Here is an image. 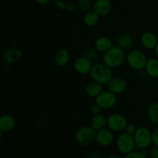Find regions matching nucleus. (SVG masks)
<instances>
[{
    "mask_svg": "<svg viewBox=\"0 0 158 158\" xmlns=\"http://www.w3.org/2000/svg\"><path fill=\"white\" fill-rule=\"evenodd\" d=\"M112 9L110 0H96L94 4V9L100 17L107 15Z\"/></svg>",
    "mask_w": 158,
    "mask_h": 158,
    "instance_id": "14",
    "label": "nucleus"
},
{
    "mask_svg": "<svg viewBox=\"0 0 158 158\" xmlns=\"http://www.w3.org/2000/svg\"><path fill=\"white\" fill-rule=\"evenodd\" d=\"M100 17V15L94 9H92V10L89 11L84 14L83 23L86 26H89V27H94V26H97V23H99Z\"/></svg>",
    "mask_w": 158,
    "mask_h": 158,
    "instance_id": "21",
    "label": "nucleus"
},
{
    "mask_svg": "<svg viewBox=\"0 0 158 158\" xmlns=\"http://www.w3.org/2000/svg\"><path fill=\"white\" fill-rule=\"evenodd\" d=\"M16 121L12 115L3 114L0 117V131L6 133L15 128Z\"/></svg>",
    "mask_w": 158,
    "mask_h": 158,
    "instance_id": "15",
    "label": "nucleus"
},
{
    "mask_svg": "<svg viewBox=\"0 0 158 158\" xmlns=\"http://www.w3.org/2000/svg\"><path fill=\"white\" fill-rule=\"evenodd\" d=\"M97 131L90 125L83 126L79 128L75 134V139L79 144L82 146H89L96 141Z\"/></svg>",
    "mask_w": 158,
    "mask_h": 158,
    "instance_id": "3",
    "label": "nucleus"
},
{
    "mask_svg": "<svg viewBox=\"0 0 158 158\" xmlns=\"http://www.w3.org/2000/svg\"><path fill=\"white\" fill-rule=\"evenodd\" d=\"M140 43L145 49L148 50H152L155 49L158 43L157 36L154 32L148 31L142 34L140 37Z\"/></svg>",
    "mask_w": 158,
    "mask_h": 158,
    "instance_id": "13",
    "label": "nucleus"
},
{
    "mask_svg": "<svg viewBox=\"0 0 158 158\" xmlns=\"http://www.w3.org/2000/svg\"><path fill=\"white\" fill-rule=\"evenodd\" d=\"M152 144L158 148V128L152 132Z\"/></svg>",
    "mask_w": 158,
    "mask_h": 158,
    "instance_id": "30",
    "label": "nucleus"
},
{
    "mask_svg": "<svg viewBox=\"0 0 158 158\" xmlns=\"http://www.w3.org/2000/svg\"><path fill=\"white\" fill-rule=\"evenodd\" d=\"M114 135L113 131L109 128H103L97 131L96 142L102 147H109L114 143Z\"/></svg>",
    "mask_w": 158,
    "mask_h": 158,
    "instance_id": "10",
    "label": "nucleus"
},
{
    "mask_svg": "<svg viewBox=\"0 0 158 158\" xmlns=\"http://www.w3.org/2000/svg\"><path fill=\"white\" fill-rule=\"evenodd\" d=\"M147 75L154 79L158 78V59L150 58L147 61L144 68Z\"/></svg>",
    "mask_w": 158,
    "mask_h": 158,
    "instance_id": "18",
    "label": "nucleus"
},
{
    "mask_svg": "<svg viewBox=\"0 0 158 158\" xmlns=\"http://www.w3.org/2000/svg\"><path fill=\"white\" fill-rule=\"evenodd\" d=\"M150 158H151V157H150Z\"/></svg>",
    "mask_w": 158,
    "mask_h": 158,
    "instance_id": "37",
    "label": "nucleus"
},
{
    "mask_svg": "<svg viewBox=\"0 0 158 158\" xmlns=\"http://www.w3.org/2000/svg\"><path fill=\"white\" fill-rule=\"evenodd\" d=\"M133 44H134V39L132 35L128 33L122 34L117 39V46L124 50L130 49Z\"/></svg>",
    "mask_w": 158,
    "mask_h": 158,
    "instance_id": "23",
    "label": "nucleus"
},
{
    "mask_svg": "<svg viewBox=\"0 0 158 158\" xmlns=\"http://www.w3.org/2000/svg\"><path fill=\"white\" fill-rule=\"evenodd\" d=\"M127 55L124 49L114 46L106 52L103 53V62L111 69L120 67L126 61Z\"/></svg>",
    "mask_w": 158,
    "mask_h": 158,
    "instance_id": "1",
    "label": "nucleus"
},
{
    "mask_svg": "<svg viewBox=\"0 0 158 158\" xmlns=\"http://www.w3.org/2000/svg\"><path fill=\"white\" fill-rule=\"evenodd\" d=\"M102 110L103 109L96 103H94V104L90 106V113L93 115H97V114H101Z\"/></svg>",
    "mask_w": 158,
    "mask_h": 158,
    "instance_id": "28",
    "label": "nucleus"
},
{
    "mask_svg": "<svg viewBox=\"0 0 158 158\" xmlns=\"http://www.w3.org/2000/svg\"><path fill=\"white\" fill-rule=\"evenodd\" d=\"M77 9H78L77 8V4H75L73 2H68L66 3V10L69 12H74Z\"/></svg>",
    "mask_w": 158,
    "mask_h": 158,
    "instance_id": "29",
    "label": "nucleus"
},
{
    "mask_svg": "<svg viewBox=\"0 0 158 158\" xmlns=\"http://www.w3.org/2000/svg\"><path fill=\"white\" fill-rule=\"evenodd\" d=\"M136 147L139 149H144L152 144V132L146 127H140L134 134Z\"/></svg>",
    "mask_w": 158,
    "mask_h": 158,
    "instance_id": "6",
    "label": "nucleus"
},
{
    "mask_svg": "<svg viewBox=\"0 0 158 158\" xmlns=\"http://www.w3.org/2000/svg\"><path fill=\"white\" fill-rule=\"evenodd\" d=\"M39 5H41V6H46L49 3L51 2L52 0H35Z\"/></svg>",
    "mask_w": 158,
    "mask_h": 158,
    "instance_id": "33",
    "label": "nucleus"
},
{
    "mask_svg": "<svg viewBox=\"0 0 158 158\" xmlns=\"http://www.w3.org/2000/svg\"><path fill=\"white\" fill-rule=\"evenodd\" d=\"M113 46V41L107 36H100L96 39L94 42V48L99 52L104 53Z\"/></svg>",
    "mask_w": 158,
    "mask_h": 158,
    "instance_id": "16",
    "label": "nucleus"
},
{
    "mask_svg": "<svg viewBox=\"0 0 158 158\" xmlns=\"http://www.w3.org/2000/svg\"><path fill=\"white\" fill-rule=\"evenodd\" d=\"M154 52H155V54L157 55V56L158 57V43H157V46H156L155 49H154Z\"/></svg>",
    "mask_w": 158,
    "mask_h": 158,
    "instance_id": "35",
    "label": "nucleus"
},
{
    "mask_svg": "<svg viewBox=\"0 0 158 158\" xmlns=\"http://www.w3.org/2000/svg\"><path fill=\"white\" fill-rule=\"evenodd\" d=\"M55 5L56 6L60 9V10L61 11L66 10V3H65L64 2L62 1V0H55Z\"/></svg>",
    "mask_w": 158,
    "mask_h": 158,
    "instance_id": "31",
    "label": "nucleus"
},
{
    "mask_svg": "<svg viewBox=\"0 0 158 158\" xmlns=\"http://www.w3.org/2000/svg\"><path fill=\"white\" fill-rule=\"evenodd\" d=\"M147 116L150 121L155 125H158V102L151 103L147 108Z\"/></svg>",
    "mask_w": 158,
    "mask_h": 158,
    "instance_id": "22",
    "label": "nucleus"
},
{
    "mask_svg": "<svg viewBox=\"0 0 158 158\" xmlns=\"http://www.w3.org/2000/svg\"><path fill=\"white\" fill-rule=\"evenodd\" d=\"M90 77L93 80L101 85H107L113 78V70L104 63H97L93 65L90 71Z\"/></svg>",
    "mask_w": 158,
    "mask_h": 158,
    "instance_id": "2",
    "label": "nucleus"
},
{
    "mask_svg": "<svg viewBox=\"0 0 158 158\" xmlns=\"http://www.w3.org/2000/svg\"><path fill=\"white\" fill-rule=\"evenodd\" d=\"M95 103H97L103 110L111 109L117 103V97L116 94L110 90L102 91L95 98Z\"/></svg>",
    "mask_w": 158,
    "mask_h": 158,
    "instance_id": "8",
    "label": "nucleus"
},
{
    "mask_svg": "<svg viewBox=\"0 0 158 158\" xmlns=\"http://www.w3.org/2000/svg\"><path fill=\"white\" fill-rule=\"evenodd\" d=\"M148 59L147 58L144 52L139 49H133L127 55L126 61L128 66L131 69L134 70L140 71L144 69L146 66L147 61Z\"/></svg>",
    "mask_w": 158,
    "mask_h": 158,
    "instance_id": "4",
    "label": "nucleus"
},
{
    "mask_svg": "<svg viewBox=\"0 0 158 158\" xmlns=\"http://www.w3.org/2000/svg\"><path fill=\"white\" fill-rule=\"evenodd\" d=\"M92 67V61L88 60L84 56L77 58L73 63V68L75 71L81 75H86L88 73H90Z\"/></svg>",
    "mask_w": 158,
    "mask_h": 158,
    "instance_id": "11",
    "label": "nucleus"
},
{
    "mask_svg": "<svg viewBox=\"0 0 158 158\" xmlns=\"http://www.w3.org/2000/svg\"><path fill=\"white\" fill-rule=\"evenodd\" d=\"M69 58H70V56H69V51L65 48H62L56 52L54 56V62L57 66L62 67V66H66L69 63Z\"/></svg>",
    "mask_w": 158,
    "mask_h": 158,
    "instance_id": "17",
    "label": "nucleus"
},
{
    "mask_svg": "<svg viewBox=\"0 0 158 158\" xmlns=\"http://www.w3.org/2000/svg\"><path fill=\"white\" fill-rule=\"evenodd\" d=\"M124 158H147V156L143 154L141 151H132L126 154Z\"/></svg>",
    "mask_w": 158,
    "mask_h": 158,
    "instance_id": "26",
    "label": "nucleus"
},
{
    "mask_svg": "<svg viewBox=\"0 0 158 158\" xmlns=\"http://www.w3.org/2000/svg\"><path fill=\"white\" fill-rule=\"evenodd\" d=\"M94 2H93V0H78L77 8H78V10L86 13V12L92 10L94 8Z\"/></svg>",
    "mask_w": 158,
    "mask_h": 158,
    "instance_id": "24",
    "label": "nucleus"
},
{
    "mask_svg": "<svg viewBox=\"0 0 158 158\" xmlns=\"http://www.w3.org/2000/svg\"><path fill=\"white\" fill-rule=\"evenodd\" d=\"M102 91H103V85L97 82H91L86 86V95L91 98H96Z\"/></svg>",
    "mask_w": 158,
    "mask_h": 158,
    "instance_id": "20",
    "label": "nucleus"
},
{
    "mask_svg": "<svg viewBox=\"0 0 158 158\" xmlns=\"http://www.w3.org/2000/svg\"><path fill=\"white\" fill-rule=\"evenodd\" d=\"M149 154L151 158H158V148L154 146L149 151Z\"/></svg>",
    "mask_w": 158,
    "mask_h": 158,
    "instance_id": "32",
    "label": "nucleus"
},
{
    "mask_svg": "<svg viewBox=\"0 0 158 158\" xmlns=\"http://www.w3.org/2000/svg\"><path fill=\"white\" fill-rule=\"evenodd\" d=\"M84 56L85 57L89 60L90 61H95L96 60L98 57V51L94 48V49H92V48H89V49H86L84 52Z\"/></svg>",
    "mask_w": 158,
    "mask_h": 158,
    "instance_id": "25",
    "label": "nucleus"
},
{
    "mask_svg": "<svg viewBox=\"0 0 158 158\" xmlns=\"http://www.w3.org/2000/svg\"><path fill=\"white\" fill-rule=\"evenodd\" d=\"M116 145H117V150L124 155L134 151L137 148L134 135L127 132H122L117 137Z\"/></svg>",
    "mask_w": 158,
    "mask_h": 158,
    "instance_id": "5",
    "label": "nucleus"
},
{
    "mask_svg": "<svg viewBox=\"0 0 158 158\" xmlns=\"http://www.w3.org/2000/svg\"><path fill=\"white\" fill-rule=\"evenodd\" d=\"M137 128L138 127H137V126H136L134 123H128L127 126V127H126V130H125V132L134 135V134L136 133V131H137Z\"/></svg>",
    "mask_w": 158,
    "mask_h": 158,
    "instance_id": "27",
    "label": "nucleus"
},
{
    "mask_svg": "<svg viewBox=\"0 0 158 158\" xmlns=\"http://www.w3.org/2000/svg\"><path fill=\"white\" fill-rule=\"evenodd\" d=\"M23 58V53L15 46L5 48L2 52V60L6 64H12L19 61Z\"/></svg>",
    "mask_w": 158,
    "mask_h": 158,
    "instance_id": "9",
    "label": "nucleus"
},
{
    "mask_svg": "<svg viewBox=\"0 0 158 158\" xmlns=\"http://www.w3.org/2000/svg\"><path fill=\"white\" fill-rule=\"evenodd\" d=\"M106 86H107L108 90L111 91L116 95H119L125 92L127 84L126 80L122 77H114L110 80Z\"/></svg>",
    "mask_w": 158,
    "mask_h": 158,
    "instance_id": "12",
    "label": "nucleus"
},
{
    "mask_svg": "<svg viewBox=\"0 0 158 158\" xmlns=\"http://www.w3.org/2000/svg\"><path fill=\"white\" fill-rule=\"evenodd\" d=\"M127 124V119L123 114H112L107 117V127L113 132H123Z\"/></svg>",
    "mask_w": 158,
    "mask_h": 158,
    "instance_id": "7",
    "label": "nucleus"
},
{
    "mask_svg": "<svg viewBox=\"0 0 158 158\" xmlns=\"http://www.w3.org/2000/svg\"><path fill=\"white\" fill-rule=\"evenodd\" d=\"M90 125L97 131L103 129L107 126V117L102 114L94 115L90 120Z\"/></svg>",
    "mask_w": 158,
    "mask_h": 158,
    "instance_id": "19",
    "label": "nucleus"
},
{
    "mask_svg": "<svg viewBox=\"0 0 158 158\" xmlns=\"http://www.w3.org/2000/svg\"><path fill=\"white\" fill-rule=\"evenodd\" d=\"M157 89H158V78L157 79Z\"/></svg>",
    "mask_w": 158,
    "mask_h": 158,
    "instance_id": "36",
    "label": "nucleus"
},
{
    "mask_svg": "<svg viewBox=\"0 0 158 158\" xmlns=\"http://www.w3.org/2000/svg\"><path fill=\"white\" fill-rule=\"evenodd\" d=\"M106 158H122V157L117 155H110V156H108V157Z\"/></svg>",
    "mask_w": 158,
    "mask_h": 158,
    "instance_id": "34",
    "label": "nucleus"
}]
</instances>
